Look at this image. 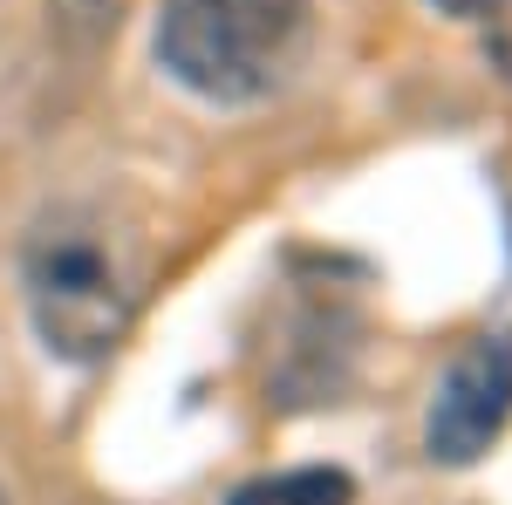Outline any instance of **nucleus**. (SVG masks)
<instances>
[{"label":"nucleus","instance_id":"obj_5","mask_svg":"<svg viewBox=\"0 0 512 505\" xmlns=\"http://www.w3.org/2000/svg\"><path fill=\"white\" fill-rule=\"evenodd\" d=\"M485 62L512 82V0H492L485 7Z\"/></svg>","mask_w":512,"mask_h":505},{"label":"nucleus","instance_id":"obj_3","mask_svg":"<svg viewBox=\"0 0 512 505\" xmlns=\"http://www.w3.org/2000/svg\"><path fill=\"white\" fill-rule=\"evenodd\" d=\"M506 424H512V328H492L444 362V376L431 389V417H424V451L437 465H478Z\"/></svg>","mask_w":512,"mask_h":505},{"label":"nucleus","instance_id":"obj_2","mask_svg":"<svg viewBox=\"0 0 512 505\" xmlns=\"http://www.w3.org/2000/svg\"><path fill=\"white\" fill-rule=\"evenodd\" d=\"M308 28V0H164L158 62L205 103L267 96Z\"/></svg>","mask_w":512,"mask_h":505},{"label":"nucleus","instance_id":"obj_1","mask_svg":"<svg viewBox=\"0 0 512 505\" xmlns=\"http://www.w3.org/2000/svg\"><path fill=\"white\" fill-rule=\"evenodd\" d=\"M151 280L144 233L110 205H55L28 226L21 246V287L48 355L62 362H103L137 321Z\"/></svg>","mask_w":512,"mask_h":505},{"label":"nucleus","instance_id":"obj_6","mask_svg":"<svg viewBox=\"0 0 512 505\" xmlns=\"http://www.w3.org/2000/svg\"><path fill=\"white\" fill-rule=\"evenodd\" d=\"M437 7H451V14H472V21H485V7H492V0H437Z\"/></svg>","mask_w":512,"mask_h":505},{"label":"nucleus","instance_id":"obj_7","mask_svg":"<svg viewBox=\"0 0 512 505\" xmlns=\"http://www.w3.org/2000/svg\"><path fill=\"white\" fill-rule=\"evenodd\" d=\"M0 505H7V499H0Z\"/></svg>","mask_w":512,"mask_h":505},{"label":"nucleus","instance_id":"obj_4","mask_svg":"<svg viewBox=\"0 0 512 505\" xmlns=\"http://www.w3.org/2000/svg\"><path fill=\"white\" fill-rule=\"evenodd\" d=\"M233 505H355V485L349 471L335 465H301V471H274V478L239 485Z\"/></svg>","mask_w":512,"mask_h":505}]
</instances>
